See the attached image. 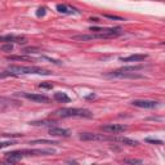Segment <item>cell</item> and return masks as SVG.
<instances>
[{"label":"cell","mask_w":165,"mask_h":165,"mask_svg":"<svg viewBox=\"0 0 165 165\" xmlns=\"http://www.w3.org/2000/svg\"><path fill=\"white\" fill-rule=\"evenodd\" d=\"M54 115L59 117H85L90 119L93 117L92 111L86 108H71V107H62L54 111Z\"/></svg>","instance_id":"cell-1"},{"label":"cell","mask_w":165,"mask_h":165,"mask_svg":"<svg viewBox=\"0 0 165 165\" xmlns=\"http://www.w3.org/2000/svg\"><path fill=\"white\" fill-rule=\"evenodd\" d=\"M9 71L14 72L16 75H21V74H36V75H50L52 72L48 70H44L41 67L36 66H18V65H11L9 66Z\"/></svg>","instance_id":"cell-2"},{"label":"cell","mask_w":165,"mask_h":165,"mask_svg":"<svg viewBox=\"0 0 165 165\" xmlns=\"http://www.w3.org/2000/svg\"><path fill=\"white\" fill-rule=\"evenodd\" d=\"M106 77H117V79H143V75L137 72H123V71H111L105 75Z\"/></svg>","instance_id":"cell-3"},{"label":"cell","mask_w":165,"mask_h":165,"mask_svg":"<svg viewBox=\"0 0 165 165\" xmlns=\"http://www.w3.org/2000/svg\"><path fill=\"white\" fill-rule=\"evenodd\" d=\"M23 156H49L54 155L56 150L53 149H31V150H21Z\"/></svg>","instance_id":"cell-4"},{"label":"cell","mask_w":165,"mask_h":165,"mask_svg":"<svg viewBox=\"0 0 165 165\" xmlns=\"http://www.w3.org/2000/svg\"><path fill=\"white\" fill-rule=\"evenodd\" d=\"M16 95H21V97L26 98V99H30V101H34V102H38V103H49L50 102V98L47 97L44 94H35V93H16Z\"/></svg>","instance_id":"cell-5"},{"label":"cell","mask_w":165,"mask_h":165,"mask_svg":"<svg viewBox=\"0 0 165 165\" xmlns=\"http://www.w3.org/2000/svg\"><path fill=\"white\" fill-rule=\"evenodd\" d=\"M101 129L103 132L110 133V134H119V133H123L128 129L126 125L123 124H107V125H102Z\"/></svg>","instance_id":"cell-6"},{"label":"cell","mask_w":165,"mask_h":165,"mask_svg":"<svg viewBox=\"0 0 165 165\" xmlns=\"http://www.w3.org/2000/svg\"><path fill=\"white\" fill-rule=\"evenodd\" d=\"M132 105L141 108H158L160 107V102L156 101H149V99H135L132 102Z\"/></svg>","instance_id":"cell-7"},{"label":"cell","mask_w":165,"mask_h":165,"mask_svg":"<svg viewBox=\"0 0 165 165\" xmlns=\"http://www.w3.org/2000/svg\"><path fill=\"white\" fill-rule=\"evenodd\" d=\"M79 138L81 141H108L107 135L97 134V133H81Z\"/></svg>","instance_id":"cell-8"},{"label":"cell","mask_w":165,"mask_h":165,"mask_svg":"<svg viewBox=\"0 0 165 165\" xmlns=\"http://www.w3.org/2000/svg\"><path fill=\"white\" fill-rule=\"evenodd\" d=\"M23 158H25V156H23L21 150H18V151H11V152L5 154V160H7V163H9V164H16V163H18L20 160H22Z\"/></svg>","instance_id":"cell-9"},{"label":"cell","mask_w":165,"mask_h":165,"mask_svg":"<svg viewBox=\"0 0 165 165\" xmlns=\"http://www.w3.org/2000/svg\"><path fill=\"white\" fill-rule=\"evenodd\" d=\"M49 134L52 137H63V138H67V137L71 135L70 130H67L65 128H59V126H50L49 128Z\"/></svg>","instance_id":"cell-10"},{"label":"cell","mask_w":165,"mask_h":165,"mask_svg":"<svg viewBox=\"0 0 165 165\" xmlns=\"http://www.w3.org/2000/svg\"><path fill=\"white\" fill-rule=\"evenodd\" d=\"M108 141H111V142H117V143L125 144V146H130V147L140 144L137 141L132 140V138H126V137H108Z\"/></svg>","instance_id":"cell-11"},{"label":"cell","mask_w":165,"mask_h":165,"mask_svg":"<svg viewBox=\"0 0 165 165\" xmlns=\"http://www.w3.org/2000/svg\"><path fill=\"white\" fill-rule=\"evenodd\" d=\"M56 8H57V11L59 13H63V14H72V13H75V14H81V12L77 11L76 8L68 7V5H65V4H57Z\"/></svg>","instance_id":"cell-12"},{"label":"cell","mask_w":165,"mask_h":165,"mask_svg":"<svg viewBox=\"0 0 165 165\" xmlns=\"http://www.w3.org/2000/svg\"><path fill=\"white\" fill-rule=\"evenodd\" d=\"M147 57H149L147 54H132L129 57H120L119 59L121 62H142Z\"/></svg>","instance_id":"cell-13"},{"label":"cell","mask_w":165,"mask_h":165,"mask_svg":"<svg viewBox=\"0 0 165 165\" xmlns=\"http://www.w3.org/2000/svg\"><path fill=\"white\" fill-rule=\"evenodd\" d=\"M0 41L5 43H18V44H26V39L23 36H14V35H5L0 36Z\"/></svg>","instance_id":"cell-14"},{"label":"cell","mask_w":165,"mask_h":165,"mask_svg":"<svg viewBox=\"0 0 165 165\" xmlns=\"http://www.w3.org/2000/svg\"><path fill=\"white\" fill-rule=\"evenodd\" d=\"M53 98H54L57 102H61V103H67V102L71 101L70 97H68V95H67L66 93H63V92H57V93H54Z\"/></svg>","instance_id":"cell-15"},{"label":"cell","mask_w":165,"mask_h":165,"mask_svg":"<svg viewBox=\"0 0 165 165\" xmlns=\"http://www.w3.org/2000/svg\"><path fill=\"white\" fill-rule=\"evenodd\" d=\"M34 126H54L56 121H50V120H38V121H31L30 123Z\"/></svg>","instance_id":"cell-16"},{"label":"cell","mask_w":165,"mask_h":165,"mask_svg":"<svg viewBox=\"0 0 165 165\" xmlns=\"http://www.w3.org/2000/svg\"><path fill=\"white\" fill-rule=\"evenodd\" d=\"M144 66L143 65H138V66H124L119 68V71H123V72H135V71H140L143 70Z\"/></svg>","instance_id":"cell-17"},{"label":"cell","mask_w":165,"mask_h":165,"mask_svg":"<svg viewBox=\"0 0 165 165\" xmlns=\"http://www.w3.org/2000/svg\"><path fill=\"white\" fill-rule=\"evenodd\" d=\"M29 144H58V142L49 141V140H35V141H31Z\"/></svg>","instance_id":"cell-18"},{"label":"cell","mask_w":165,"mask_h":165,"mask_svg":"<svg viewBox=\"0 0 165 165\" xmlns=\"http://www.w3.org/2000/svg\"><path fill=\"white\" fill-rule=\"evenodd\" d=\"M7 59H9V61H32V58L29 56H8Z\"/></svg>","instance_id":"cell-19"},{"label":"cell","mask_w":165,"mask_h":165,"mask_svg":"<svg viewBox=\"0 0 165 165\" xmlns=\"http://www.w3.org/2000/svg\"><path fill=\"white\" fill-rule=\"evenodd\" d=\"M144 142H147V143H151V144H158V146H161V144H164V142H163L161 140H155V138H146V140H144Z\"/></svg>","instance_id":"cell-20"},{"label":"cell","mask_w":165,"mask_h":165,"mask_svg":"<svg viewBox=\"0 0 165 165\" xmlns=\"http://www.w3.org/2000/svg\"><path fill=\"white\" fill-rule=\"evenodd\" d=\"M105 18H108V20H114V21H125L124 18H121L119 16H114V14H103Z\"/></svg>","instance_id":"cell-21"},{"label":"cell","mask_w":165,"mask_h":165,"mask_svg":"<svg viewBox=\"0 0 165 165\" xmlns=\"http://www.w3.org/2000/svg\"><path fill=\"white\" fill-rule=\"evenodd\" d=\"M23 52H25V53H27V54H31V53H39L40 49L35 48V47H30V48H26Z\"/></svg>","instance_id":"cell-22"},{"label":"cell","mask_w":165,"mask_h":165,"mask_svg":"<svg viewBox=\"0 0 165 165\" xmlns=\"http://www.w3.org/2000/svg\"><path fill=\"white\" fill-rule=\"evenodd\" d=\"M0 49H2L3 52H12L13 50V44H12V43H8V44L0 47Z\"/></svg>","instance_id":"cell-23"},{"label":"cell","mask_w":165,"mask_h":165,"mask_svg":"<svg viewBox=\"0 0 165 165\" xmlns=\"http://www.w3.org/2000/svg\"><path fill=\"white\" fill-rule=\"evenodd\" d=\"M43 59H47V61H49L50 63H54V65H62V62H61V61H58V59H53V58H50V57H47V56H43L41 57Z\"/></svg>","instance_id":"cell-24"},{"label":"cell","mask_w":165,"mask_h":165,"mask_svg":"<svg viewBox=\"0 0 165 165\" xmlns=\"http://www.w3.org/2000/svg\"><path fill=\"white\" fill-rule=\"evenodd\" d=\"M12 144H17L16 141H5V142H0V149H5L8 146H12Z\"/></svg>","instance_id":"cell-25"},{"label":"cell","mask_w":165,"mask_h":165,"mask_svg":"<svg viewBox=\"0 0 165 165\" xmlns=\"http://www.w3.org/2000/svg\"><path fill=\"white\" fill-rule=\"evenodd\" d=\"M39 88H43V89H53V84L52 83H40L39 84Z\"/></svg>","instance_id":"cell-26"},{"label":"cell","mask_w":165,"mask_h":165,"mask_svg":"<svg viewBox=\"0 0 165 165\" xmlns=\"http://www.w3.org/2000/svg\"><path fill=\"white\" fill-rule=\"evenodd\" d=\"M9 76H17L14 72L12 71H4V72H0V79H3V77H9Z\"/></svg>","instance_id":"cell-27"},{"label":"cell","mask_w":165,"mask_h":165,"mask_svg":"<svg viewBox=\"0 0 165 165\" xmlns=\"http://www.w3.org/2000/svg\"><path fill=\"white\" fill-rule=\"evenodd\" d=\"M0 103H7V105H12V103H18L13 99H9V98H4V97H0Z\"/></svg>","instance_id":"cell-28"},{"label":"cell","mask_w":165,"mask_h":165,"mask_svg":"<svg viewBox=\"0 0 165 165\" xmlns=\"http://www.w3.org/2000/svg\"><path fill=\"white\" fill-rule=\"evenodd\" d=\"M125 164H142L143 161L142 160H138V159H126L124 160Z\"/></svg>","instance_id":"cell-29"},{"label":"cell","mask_w":165,"mask_h":165,"mask_svg":"<svg viewBox=\"0 0 165 165\" xmlns=\"http://www.w3.org/2000/svg\"><path fill=\"white\" fill-rule=\"evenodd\" d=\"M45 13H47L45 8H39V9L36 11V17H39V18H40V17H44Z\"/></svg>","instance_id":"cell-30"},{"label":"cell","mask_w":165,"mask_h":165,"mask_svg":"<svg viewBox=\"0 0 165 165\" xmlns=\"http://www.w3.org/2000/svg\"><path fill=\"white\" fill-rule=\"evenodd\" d=\"M2 135H4V137H22L23 134H2Z\"/></svg>","instance_id":"cell-31"},{"label":"cell","mask_w":165,"mask_h":165,"mask_svg":"<svg viewBox=\"0 0 165 165\" xmlns=\"http://www.w3.org/2000/svg\"><path fill=\"white\" fill-rule=\"evenodd\" d=\"M149 120H156V121H161L163 119H161V117H155V116H152V117H149Z\"/></svg>","instance_id":"cell-32"},{"label":"cell","mask_w":165,"mask_h":165,"mask_svg":"<svg viewBox=\"0 0 165 165\" xmlns=\"http://www.w3.org/2000/svg\"><path fill=\"white\" fill-rule=\"evenodd\" d=\"M89 21H90V22H99V20L95 18V17H94V18H93V17H92V18H89Z\"/></svg>","instance_id":"cell-33"},{"label":"cell","mask_w":165,"mask_h":165,"mask_svg":"<svg viewBox=\"0 0 165 165\" xmlns=\"http://www.w3.org/2000/svg\"><path fill=\"white\" fill-rule=\"evenodd\" d=\"M86 99H92V98H95V94H90V95H88V97H85Z\"/></svg>","instance_id":"cell-34"}]
</instances>
